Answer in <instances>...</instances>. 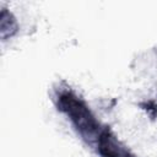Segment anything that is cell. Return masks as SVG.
I'll use <instances>...</instances> for the list:
<instances>
[{
  "label": "cell",
  "mask_w": 157,
  "mask_h": 157,
  "mask_svg": "<svg viewBox=\"0 0 157 157\" xmlns=\"http://www.w3.org/2000/svg\"><path fill=\"white\" fill-rule=\"evenodd\" d=\"M99 150L104 157H130L129 152L120 146L113 135L108 134L107 131L101 135Z\"/></svg>",
  "instance_id": "2"
},
{
  "label": "cell",
  "mask_w": 157,
  "mask_h": 157,
  "mask_svg": "<svg viewBox=\"0 0 157 157\" xmlns=\"http://www.w3.org/2000/svg\"><path fill=\"white\" fill-rule=\"evenodd\" d=\"M60 109H63L81 134L91 136L97 128V123L93 115L85 105L83 102L77 99L76 96L71 93H65L60 97Z\"/></svg>",
  "instance_id": "1"
}]
</instances>
